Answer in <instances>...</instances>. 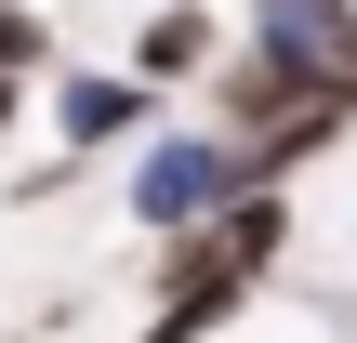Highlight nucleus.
<instances>
[{
    "label": "nucleus",
    "mask_w": 357,
    "mask_h": 343,
    "mask_svg": "<svg viewBox=\"0 0 357 343\" xmlns=\"http://www.w3.org/2000/svg\"><path fill=\"white\" fill-rule=\"evenodd\" d=\"M0 66H13V79H40V66H53V26H40V0H0Z\"/></svg>",
    "instance_id": "obj_5"
},
{
    "label": "nucleus",
    "mask_w": 357,
    "mask_h": 343,
    "mask_svg": "<svg viewBox=\"0 0 357 343\" xmlns=\"http://www.w3.org/2000/svg\"><path fill=\"white\" fill-rule=\"evenodd\" d=\"M212 53H225V26H212V13H185V0H159V13L132 26V79H146V93L212 79Z\"/></svg>",
    "instance_id": "obj_4"
},
{
    "label": "nucleus",
    "mask_w": 357,
    "mask_h": 343,
    "mask_svg": "<svg viewBox=\"0 0 357 343\" xmlns=\"http://www.w3.org/2000/svg\"><path fill=\"white\" fill-rule=\"evenodd\" d=\"M278 251H291V198H278V185H252V198H225L212 225L159 238V343H212L278 278Z\"/></svg>",
    "instance_id": "obj_1"
},
{
    "label": "nucleus",
    "mask_w": 357,
    "mask_h": 343,
    "mask_svg": "<svg viewBox=\"0 0 357 343\" xmlns=\"http://www.w3.org/2000/svg\"><path fill=\"white\" fill-rule=\"evenodd\" d=\"M13 119H26V79H13V66H0V132H13Z\"/></svg>",
    "instance_id": "obj_6"
},
{
    "label": "nucleus",
    "mask_w": 357,
    "mask_h": 343,
    "mask_svg": "<svg viewBox=\"0 0 357 343\" xmlns=\"http://www.w3.org/2000/svg\"><path fill=\"white\" fill-rule=\"evenodd\" d=\"M252 13H278V0H252Z\"/></svg>",
    "instance_id": "obj_7"
},
{
    "label": "nucleus",
    "mask_w": 357,
    "mask_h": 343,
    "mask_svg": "<svg viewBox=\"0 0 357 343\" xmlns=\"http://www.w3.org/2000/svg\"><path fill=\"white\" fill-rule=\"evenodd\" d=\"M225 198H252L238 132H146V145H132V225H146V238H185V225H212Z\"/></svg>",
    "instance_id": "obj_2"
},
{
    "label": "nucleus",
    "mask_w": 357,
    "mask_h": 343,
    "mask_svg": "<svg viewBox=\"0 0 357 343\" xmlns=\"http://www.w3.org/2000/svg\"><path fill=\"white\" fill-rule=\"evenodd\" d=\"M146 343H159V330H146Z\"/></svg>",
    "instance_id": "obj_8"
},
{
    "label": "nucleus",
    "mask_w": 357,
    "mask_h": 343,
    "mask_svg": "<svg viewBox=\"0 0 357 343\" xmlns=\"http://www.w3.org/2000/svg\"><path fill=\"white\" fill-rule=\"evenodd\" d=\"M159 119V93L132 79V66H53V132H66V159H93V145H132Z\"/></svg>",
    "instance_id": "obj_3"
}]
</instances>
